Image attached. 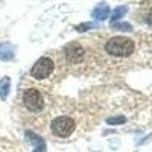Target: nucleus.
I'll use <instances>...</instances> for the list:
<instances>
[{
    "label": "nucleus",
    "instance_id": "f257e3e1",
    "mask_svg": "<svg viewBox=\"0 0 152 152\" xmlns=\"http://www.w3.org/2000/svg\"><path fill=\"white\" fill-rule=\"evenodd\" d=\"M134 41L126 37H113L107 41L105 50L108 55L117 56V58H125L129 56L134 52Z\"/></svg>",
    "mask_w": 152,
    "mask_h": 152
},
{
    "label": "nucleus",
    "instance_id": "f03ea898",
    "mask_svg": "<svg viewBox=\"0 0 152 152\" xmlns=\"http://www.w3.org/2000/svg\"><path fill=\"white\" fill-rule=\"evenodd\" d=\"M50 128H52V132L56 135V137H69L75 128H76V123L72 117H67V116H59L56 119L52 120V123H50Z\"/></svg>",
    "mask_w": 152,
    "mask_h": 152
},
{
    "label": "nucleus",
    "instance_id": "7ed1b4c3",
    "mask_svg": "<svg viewBox=\"0 0 152 152\" xmlns=\"http://www.w3.org/2000/svg\"><path fill=\"white\" fill-rule=\"evenodd\" d=\"M23 104L29 111H41L44 107V99L43 94L37 90V88H29L23 93Z\"/></svg>",
    "mask_w": 152,
    "mask_h": 152
},
{
    "label": "nucleus",
    "instance_id": "20e7f679",
    "mask_svg": "<svg viewBox=\"0 0 152 152\" xmlns=\"http://www.w3.org/2000/svg\"><path fill=\"white\" fill-rule=\"evenodd\" d=\"M52 72H53V61L47 56H43L38 61H35V64L31 69V75L35 79H46Z\"/></svg>",
    "mask_w": 152,
    "mask_h": 152
},
{
    "label": "nucleus",
    "instance_id": "39448f33",
    "mask_svg": "<svg viewBox=\"0 0 152 152\" xmlns=\"http://www.w3.org/2000/svg\"><path fill=\"white\" fill-rule=\"evenodd\" d=\"M64 55H66V59L70 64H79V62L84 59V49L79 43H70L64 47Z\"/></svg>",
    "mask_w": 152,
    "mask_h": 152
},
{
    "label": "nucleus",
    "instance_id": "423d86ee",
    "mask_svg": "<svg viewBox=\"0 0 152 152\" xmlns=\"http://www.w3.org/2000/svg\"><path fill=\"white\" fill-rule=\"evenodd\" d=\"M26 138L34 145V151L32 152H46V142L44 138L37 135L32 131H26Z\"/></svg>",
    "mask_w": 152,
    "mask_h": 152
},
{
    "label": "nucleus",
    "instance_id": "0eeeda50",
    "mask_svg": "<svg viewBox=\"0 0 152 152\" xmlns=\"http://www.w3.org/2000/svg\"><path fill=\"white\" fill-rule=\"evenodd\" d=\"M0 59L2 61L14 59V47L11 43H0Z\"/></svg>",
    "mask_w": 152,
    "mask_h": 152
},
{
    "label": "nucleus",
    "instance_id": "6e6552de",
    "mask_svg": "<svg viewBox=\"0 0 152 152\" xmlns=\"http://www.w3.org/2000/svg\"><path fill=\"white\" fill-rule=\"evenodd\" d=\"M108 14H110V8H108L105 3H100V5H97V6L93 9V12H91V17H93L94 20L102 21V20L108 18Z\"/></svg>",
    "mask_w": 152,
    "mask_h": 152
},
{
    "label": "nucleus",
    "instance_id": "1a4fd4ad",
    "mask_svg": "<svg viewBox=\"0 0 152 152\" xmlns=\"http://www.w3.org/2000/svg\"><path fill=\"white\" fill-rule=\"evenodd\" d=\"M9 88H11V78L9 76H3L0 79V97H2V100H6L9 94Z\"/></svg>",
    "mask_w": 152,
    "mask_h": 152
},
{
    "label": "nucleus",
    "instance_id": "9d476101",
    "mask_svg": "<svg viewBox=\"0 0 152 152\" xmlns=\"http://www.w3.org/2000/svg\"><path fill=\"white\" fill-rule=\"evenodd\" d=\"M126 11H128L126 6H117L116 9L111 12V23H114V21H117L119 18H122L126 14Z\"/></svg>",
    "mask_w": 152,
    "mask_h": 152
},
{
    "label": "nucleus",
    "instance_id": "9b49d317",
    "mask_svg": "<svg viewBox=\"0 0 152 152\" xmlns=\"http://www.w3.org/2000/svg\"><path fill=\"white\" fill-rule=\"evenodd\" d=\"M125 122H126V119L123 116H114V117H108L107 119V123L108 125H122Z\"/></svg>",
    "mask_w": 152,
    "mask_h": 152
},
{
    "label": "nucleus",
    "instance_id": "f8f14e48",
    "mask_svg": "<svg viewBox=\"0 0 152 152\" xmlns=\"http://www.w3.org/2000/svg\"><path fill=\"white\" fill-rule=\"evenodd\" d=\"M91 28H96L94 23H81V24H78V26H75V31H78V32H85V31L91 29Z\"/></svg>",
    "mask_w": 152,
    "mask_h": 152
},
{
    "label": "nucleus",
    "instance_id": "ddd939ff",
    "mask_svg": "<svg viewBox=\"0 0 152 152\" xmlns=\"http://www.w3.org/2000/svg\"><path fill=\"white\" fill-rule=\"evenodd\" d=\"M111 26L114 29H119V31H132V26L129 23H113Z\"/></svg>",
    "mask_w": 152,
    "mask_h": 152
},
{
    "label": "nucleus",
    "instance_id": "4468645a",
    "mask_svg": "<svg viewBox=\"0 0 152 152\" xmlns=\"http://www.w3.org/2000/svg\"><path fill=\"white\" fill-rule=\"evenodd\" d=\"M146 23H148L149 26L152 28V8L149 9V12H148V15H146Z\"/></svg>",
    "mask_w": 152,
    "mask_h": 152
}]
</instances>
